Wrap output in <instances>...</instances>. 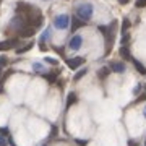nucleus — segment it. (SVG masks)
I'll use <instances>...</instances> for the list:
<instances>
[{"instance_id":"2eb2a0df","label":"nucleus","mask_w":146,"mask_h":146,"mask_svg":"<svg viewBox=\"0 0 146 146\" xmlns=\"http://www.w3.org/2000/svg\"><path fill=\"white\" fill-rule=\"evenodd\" d=\"M86 73H88V70H86V68H81L80 72H76V75L73 76V80H75V81H80V80L83 78V76L86 75Z\"/></svg>"},{"instance_id":"dca6fc26","label":"nucleus","mask_w":146,"mask_h":146,"mask_svg":"<svg viewBox=\"0 0 146 146\" xmlns=\"http://www.w3.org/2000/svg\"><path fill=\"white\" fill-rule=\"evenodd\" d=\"M42 76H44V78H46L47 81H49V83H55V80H57L55 73H44Z\"/></svg>"},{"instance_id":"423d86ee","label":"nucleus","mask_w":146,"mask_h":146,"mask_svg":"<svg viewBox=\"0 0 146 146\" xmlns=\"http://www.w3.org/2000/svg\"><path fill=\"white\" fill-rule=\"evenodd\" d=\"M68 46H70V49H72V50H78L80 47L83 46V37L80 36V34H75V36L70 39Z\"/></svg>"},{"instance_id":"a211bd4d","label":"nucleus","mask_w":146,"mask_h":146,"mask_svg":"<svg viewBox=\"0 0 146 146\" xmlns=\"http://www.w3.org/2000/svg\"><path fill=\"white\" fill-rule=\"evenodd\" d=\"M128 28H130V20L128 18H123V21H122V33L125 34Z\"/></svg>"},{"instance_id":"c85d7f7f","label":"nucleus","mask_w":146,"mask_h":146,"mask_svg":"<svg viewBox=\"0 0 146 146\" xmlns=\"http://www.w3.org/2000/svg\"><path fill=\"white\" fill-rule=\"evenodd\" d=\"M145 146H146V141H145Z\"/></svg>"},{"instance_id":"9b49d317","label":"nucleus","mask_w":146,"mask_h":146,"mask_svg":"<svg viewBox=\"0 0 146 146\" xmlns=\"http://www.w3.org/2000/svg\"><path fill=\"white\" fill-rule=\"evenodd\" d=\"M119 54H120V57L123 58V60H133V58H131V54H130V50H128V47H127V46L120 47Z\"/></svg>"},{"instance_id":"bb28decb","label":"nucleus","mask_w":146,"mask_h":146,"mask_svg":"<svg viewBox=\"0 0 146 146\" xmlns=\"http://www.w3.org/2000/svg\"><path fill=\"white\" fill-rule=\"evenodd\" d=\"M128 2H130V0H119V3H120V5H127Z\"/></svg>"},{"instance_id":"9d476101","label":"nucleus","mask_w":146,"mask_h":146,"mask_svg":"<svg viewBox=\"0 0 146 146\" xmlns=\"http://www.w3.org/2000/svg\"><path fill=\"white\" fill-rule=\"evenodd\" d=\"M84 25H86V21L80 20V18H72V31H76V29H80V28H83Z\"/></svg>"},{"instance_id":"1a4fd4ad","label":"nucleus","mask_w":146,"mask_h":146,"mask_svg":"<svg viewBox=\"0 0 146 146\" xmlns=\"http://www.w3.org/2000/svg\"><path fill=\"white\" fill-rule=\"evenodd\" d=\"M109 68H110V72L123 73V72H125V63H122V62H112L109 65Z\"/></svg>"},{"instance_id":"4be33fe9","label":"nucleus","mask_w":146,"mask_h":146,"mask_svg":"<svg viewBox=\"0 0 146 146\" xmlns=\"http://www.w3.org/2000/svg\"><path fill=\"white\" fill-rule=\"evenodd\" d=\"M8 145V140H5V136L0 135V146H7Z\"/></svg>"},{"instance_id":"f03ea898","label":"nucleus","mask_w":146,"mask_h":146,"mask_svg":"<svg viewBox=\"0 0 146 146\" xmlns=\"http://www.w3.org/2000/svg\"><path fill=\"white\" fill-rule=\"evenodd\" d=\"M117 25H119L117 21H112L107 26H98V29H99L106 37V54L110 52V47H112V42H114V34H115V29H117Z\"/></svg>"},{"instance_id":"f3484780","label":"nucleus","mask_w":146,"mask_h":146,"mask_svg":"<svg viewBox=\"0 0 146 146\" xmlns=\"http://www.w3.org/2000/svg\"><path fill=\"white\" fill-rule=\"evenodd\" d=\"M33 46H34V44H33V42H28L26 46L20 47V49H18V50H16V52H18V54H25V52H28V50H29V49H31Z\"/></svg>"},{"instance_id":"b1692460","label":"nucleus","mask_w":146,"mask_h":146,"mask_svg":"<svg viewBox=\"0 0 146 146\" xmlns=\"http://www.w3.org/2000/svg\"><path fill=\"white\" fill-rule=\"evenodd\" d=\"M0 135H8V130H7V127H3V128H0Z\"/></svg>"},{"instance_id":"0eeeda50","label":"nucleus","mask_w":146,"mask_h":146,"mask_svg":"<svg viewBox=\"0 0 146 146\" xmlns=\"http://www.w3.org/2000/svg\"><path fill=\"white\" fill-rule=\"evenodd\" d=\"M16 46H18V39H5V41L0 42V50L5 52V50H10Z\"/></svg>"},{"instance_id":"f257e3e1","label":"nucleus","mask_w":146,"mask_h":146,"mask_svg":"<svg viewBox=\"0 0 146 146\" xmlns=\"http://www.w3.org/2000/svg\"><path fill=\"white\" fill-rule=\"evenodd\" d=\"M16 13L26 21L28 26L34 28V29L36 28H41L42 23H44V16H42L41 10L39 8H34L29 3H25V2H20L16 5Z\"/></svg>"},{"instance_id":"39448f33","label":"nucleus","mask_w":146,"mask_h":146,"mask_svg":"<svg viewBox=\"0 0 146 146\" xmlns=\"http://www.w3.org/2000/svg\"><path fill=\"white\" fill-rule=\"evenodd\" d=\"M84 63V58L83 57H73V58H68L67 60V65L68 68H72V70H76V68H81Z\"/></svg>"},{"instance_id":"aec40b11","label":"nucleus","mask_w":146,"mask_h":146,"mask_svg":"<svg viewBox=\"0 0 146 146\" xmlns=\"http://www.w3.org/2000/svg\"><path fill=\"white\" fill-rule=\"evenodd\" d=\"M128 41H130V34H128V33H125V34L122 36V46H125Z\"/></svg>"},{"instance_id":"cd10ccee","label":"nucleus","mask_w":146,"mask_h":146,"mask_svg":"<svg viewBox=\"0 0 146 146\" xmlns=\"http://www.w3.org/2000/svg\"><path fill=\"white\" fill-rule=\"evenodd\" d=\"M145 119H146V107H145Z\"/></svg>"},{"instance_id":"f8f14e48","label":"nucleus","mask_w":146,"mask_h":146,"mask_svg":"<svg viewBox=\"0 0 146 146\" xmlns=\"http://www.w3.org/2000/svg\"><path fill=\"white\" fill-rule=\"evenodd\" d=\"M75 102H78V96H76V93H68V96H67V107L73 106Z\"/></svg>"},{"instance_id":"5701e85b","label":"nucleus","mask_w":146,"mask_h":146,"mask_svg":"<svg viewBox=\"0 0 146 146\" xmlns=\"http://www.w3.org/2000/svg\"><path fill=\"white\" fill-rule=\"evenodd\" d=\"M46 62H47V63H50V65H57V60H55V58H50V57H47V58H46Z\"/></svg>"},{"instance_id":"6ab92c4d","label":"nucleus","mask_w":146,"mask_h":146,"mask_svg":"<svg viewBox=\"0 0 146 146\" xmlns=\"http://www.w3.org/2000/svg\"><path fill=\"white\" fill-rule=\"evenodd\" d=\"M33 68H34V72H39V73H42V75H44V68H42V65L41 63H34V65H33Z\"/></svg>"},{"instance_id":"6e6552de","label":"nucleus","mask_w":146,"mask_h":146,"mask_svg":"<svg viewBox=\"0 0 146 146\" xmlns=\"http://www.w3.org/2000/svg\"><path fill=\"white\" fill-rule=\"evenodd\" d=\"M34 33H36V29H34V28H31V26H25L23 29H20V31L16 33V34H18L20 37H31L33 34H34Z\"/></svg>"},{"instance_id":"7ed1b4c3","label":"nucleus","mask_w":146,"mask_h":146,"mask_svg":"<svg viewBox=\"0 0 146 146\" xmlns=\"http://www.w3.org/2000/svg\"><path fill=\"white\" fill-rule=\"evenodd\" d=\"M76 16L80 20L88 21L93 18V5L91 3H81V5L76 7Z\"/></svg>"},{"instance_id":"393cba45","label":"nucleus","mask_w":146,"mask_h":146,"mask_svg":"<svg viewBox=\"0 0 146 146\" xmlns=\"http://www.w3.org/2000/svg\"><path fill=\"white\" fill-rule=\"evenodd\" d=\"M141 101H146V93L143 94V96H140V98L136 99V102H141Z\"/></svg>"},{"instance_id":"4468645a","label":"nucleus","mask_w":146,"mask_h":146,"mask_svg":"<svg viewBox=\"0 0 146 146\" xmlns=\"http://www.w3.org/2000/svg\"><path fill=\"white\" fill-rule=\"evenodd\" d=\"M133 65H135V68L141 73V75H146V67L140 62V60H135V58H133Z\"/></svg>"},{"instance_id":"412c9836","label":"nucleus","mask_w":146,"mask_h":146,"mask_svg":"<svg viewBox=\"0 0 146 146\" xmlns=\"http://www.w3.org/2000/svg\"><path fill=\"white\" fill-rule=\"evenodd\" d=\"M136 8H143V7H146V0H136Z\"/></svg>"},{"instance_id":"a878e982","label":"nucleus","mask_w":146,"mask_h":146,"mask_svg":"<svg viewBox=\"0 0 146 146\" xmlns=\"http://www.w3.org/2000/svg\"><path fill=\"white\" fill-rule=\"evenodd\" d=\"M141 89H143V86H141V84H138V86L135 88V94H138V93L141 91Z\"/></svg>"},{"instance_id":"20e7f679","label":"nucleus","mask_w":146,"mask_h":146,"mask_svg":"<svg viewBox=\"0 0 146 146\" xmlns=\"http://www.w3.org/2000/svg\"><path fill=\"white\" fill-rule=\"evenodd\" d=\"M70 23H72L70 16L65 15V13H62V15L55 16V20H54V26L57 28V29H67L68 26H72Z\"/></svg>"},{"instance_id":"ddd939ff","label":"nucleus","mask_w":146,"mask_h":146,"mask_svg":"<svg viewBox=\"0 0 146 146\" xmlns=\"http://www.w3.org/2000/svg\"><path fill=\"white\" fill-rule=\"evenodd\" d=\"M109 73H110V68L109 67H102L98 70V76H99L101 80H106L107 76H109Z\"/></svg>"}]
</instances>
